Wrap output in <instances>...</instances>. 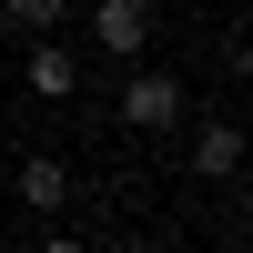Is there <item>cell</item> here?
I'll use <instances>...</instances> for the list:
<instances>
[{"instance_id":"obj_3","label":"cell","mask_w":253,"mask_h":253,"mask_svg":"<svg viewBox=\"0 0 253 253\" xmlns=\"http://www.w3.org/2000/svg\"><path fill=\"white\" fill-rule=\"evenodd\" d=\"M71 81H81V71H71V51H61V41H41V51H31V91H41V101H61Z\"/></svg>"},{"instance_id":"obj_4","label":"cell","mask_w":253,"mask_h":253,"mask_svg":"<svg viewBox=\"0 0 253 253\" xmlns=\"http://www.w3.org/2000/svg\"><path fill=\"white\" fill-rule=\"evenodd\" d=\"M193 162H203L213 182H223V172H243V132H223V122H213V132L193 142Z\"/></svg>"},{"instance_id":"obj_1","label":"cell","mask_w":253,"mask_h":253,"mask_svg":"<svg viewBox=\"0 0 253 253\" xmlns=\"http://www.w3.org/2000/svg\"><path fill=\"white\" fill-rule=\"evenodd\" d=\"M91 41H101V51H142V41H152V10H142V0H101V10H91Z\"/></svg>"},{"instance_id":"obj_2","label":"cell","mask_w":253,"mask_h":253,"mask_svg":"<svg viewBox=\"0 0 253 253\" xmlns=\"http://www.w3.org/2000/svg\"><path fill=\"white\" fill-rule=\"evenodd\" d=\"M122 112H132V122H142V132H162V122H172V112H182V91H172V81H162V71H142V81H132V91H122Z\"/></svg>"},{"instance_id":"obj_5","label":"cell","mask_w":253,"mask_h":253,"mask_svg":"<svg viewBox=\"0 0 253 253\" xmlns=\"http://www.w3.org/2000/svg\"><path fill=\"white\" fill-rule=\"evenodd\" d=\"M20 203H31V213H51V203H61V162H31V172H20Z\"/></svg>"},{"instance_id":"obj_6","label":"cell","mask_w":253,"mask_h":253,"mask_svg":"<svg viewBox=\"0 0 253 253\" xmlns=\"http://www.w3.org/2000/svg\"><path fill=\"white\" fill-rule=\"evenodd\" d=\"M61 10H71V0H10V10H0V20H10V31H51Z\"/></svg>"}]
</instances>
